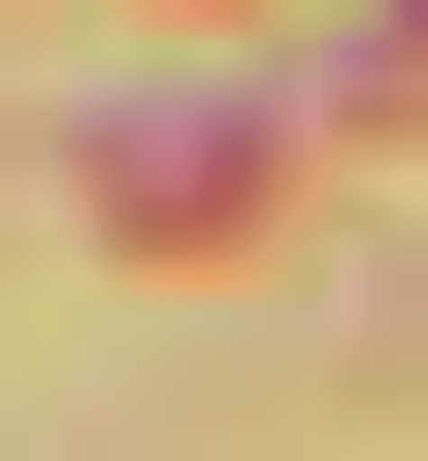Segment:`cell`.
Instances as JSON below:
<instances>
[{"instance_id":"6da1fadb","label":"cell","mask_w":428,"mask_h":461,"mask_svg":"<svg viewBox=\"0 0 428 461\" xmlns=\"http://www.w3.org/2000/svg\"><path fill=\"white\" fill-rule=\"evenodd\" d=\"M264 198V132H231V99H165V132H99V230H231Z\"/></svg>"},{"instance_id":"7a4b0ae2","label":"cell","mask_w":428,"mask_h":461,"mask_svg":"<svg viewBox=\"0 0 428 461\" xmlns=\"http://www.w3.org/2000/svg\"><path fill=\"white\" fill-rule=\"evenodd\" d=\"M396 33H428V0H396Z\"/></svg>"}]
</instances>
